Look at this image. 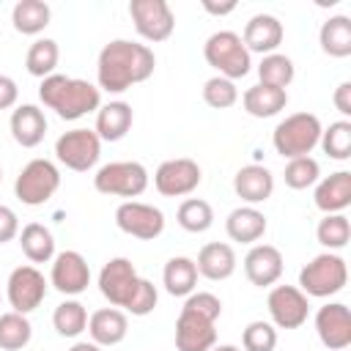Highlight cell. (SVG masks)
Instances as JSON below:
<instances>
[{
  "instance_id": "d6a6232c",
  "label": "cell",
  "mask_w": 351,
  "mask_h": 351,
  "mask_svg": "<svg viewBox=\"0 0 351 351\" xmlns=\"http://www.w3.org/2000/svg\"><path fill=\"white\" fill-rule=\"evenodd\" d=\"M52 326L60 337H80L88 329V310L77 299H66L52 313Z\"/></svg>"
},
{
  "instance_id": "bcb514c9",
  "label": "cell",
  "mask_w": 351,
  "mask_h": 351,
  "mask_svg": "<svg viewBox=\"0 0 351 351\" xmlns=\"http://www.w3.org/2000/svg\"><path fill=\"white\" fill-rule=\"evenodd\" d=\"M332 104L337 107V112L340 115H351V82L346 80V82H340L337 88H335V93H332Z\"/></svg>"
},
{
  "instance_id": "cb8c5ba5",
  "label": "cell",
  "mask_w": 351,
  "mask_h": 351,
  "mask_svg": "<svg viewBox=\"0 0 351 351\" xmlns=\"http://www.w3.org/2000/svg\"><path fill=\"white\" fill-rule=\"evenodd\" d=\"M195 266H197L200 277L219 282V280H228L236 271V252L228 241H211V244L200 247Z\"/></svg>"
},
{
  "instance_id": "5b68a950",
  "label": "cell",
  "mask_w": 351,
  "mask_h": 351,
  "mask_svg": "<svg viewBox=\"0 0 351 351\" xmlns=\"http://www.w3.org/2000/svg\"><path fill=\"white\" fill-rule=\"evenodd\" d=\"M348 282V266L337 252H321L315 255L307 266H302L299 271V291L304 296H315V299H329L335 293H340Z\"/></svg>"
},
{
  "instance_id": "c3c4849f",
  "label": "cell",
  "mask_w": 351,
  "mask_h": 351,
  "mask_svg": "<svg viewBox=\"0 0 351 351\" xmlns=\"http://www.w3.org/2000/svg\"><path fill=\"white\" fill-rule=\"evenodd\" d=\"M69 351H101V346H96L93 340H77Z\"/></svg>"
},
{
  "instance_id": "e575fe53",
  "label": "cell",
  "mask_w": 351,
  "mask_h": 351,
  "mask_svg": "<svg viewBox=\"0 0 351 351\" xmlns=\"http://www.w3.org/2000/svg\"><path fill=\"white\" fill-rule=\"evenodd\" d=\"M176 222L186 233H206L214 225V208L203 197H186L176 211Z\"/></svg>"
},
{
  "instance_id": "d6986e66",
  "label": "cell",
  "mask_w": 351,
  "mask_h": 351,
  "mask_svg": "<svg viewBox=\"0 0 351 351\" xmlns=\"http://www.w3.org/2000/svg\"><path fill=\"white\" fill-rule=\"evenodd\" d=\"M214 346H217L214 324L181 310L176 318V348L178 351H211Z\"/></svg>"
},
{
  "instance_id": "4316f807",
  "label": "cell",
  "mask_w": 351,
  "mask_h": 351,
  "mask_svg": "<svg viewBox=\"0 0 351 351\" xmlns=\"http://www.w3.org/2000/svg\"><path fill=\"white\" fill-rule=\"evenodd\" d=\"M241 104L252 118H274L288 104V90L269 88V85H252L241 93Z\"/></svg>"
},
{
  "instance_id": "ac0fdd59",
  "label": "cell",
  "mask_w": 351,
  "mask_h": 351,
  "mask_svg": "<svg viewBox=\"0 0 351 351\" xmlns=\"http://www.w3.org/2000/svg\"><path fill=\"white\" fill-rule=\"evenodd\" d=\"M241 41L247 47V52H258V55H271L277 52V47L282 44V22L274 14H255L250 16V22L244 25Z\"/></svg>"
},
{
  "instance_id": "ee69618b",
  "label": "cell",
  "mask_w": 351,
  "mask_h": 351,
  "mask_svg": "<svg viewBox=\"0 0 351 351\" xmlns=\"http://www.w3.org/2000/svg\"><path fill=\"white\" fill-rule=\"evenodd\" d=\"M19 236V219L16 211L8 206H0V244H8L11 239Z\"/></svg>"
},
{
  "instance_id": "8d00e7d4",
  "label": "cell",
  "mask_w": 351,
  "mask_h": 351,
  "mask_svg": "<svg viewBox=\"0 0 351 351\" xmlns=\"http://www.w3.org/2000/svg\"><path fill=\"white\" fill-rule=\"evenodd\" d=\"M318 145L324 148V154L329 159H337V162H346L351 156V121H335L329 123L324 132H321V140Z\"/></svg>"
},
{
  "instance_id": "6da1fadb",
  "label": "cell",
  "mask_w": 351,
  "mask_h": 351,
  "mask_svg": "<svg viewBox=\"0 0 351 351\" xmlns=\"http://www.w3.org/2000/svg\"><path fill=\"white\" fill-rule=\"evenodd\" d=\"M156 69V55L148 44H137L129 38H112L101 47L96 60L99 90L123 93L132 85L145 82Z\"/></svg>"
},
{
  "instance_id": "1f68e13d",
  "label": "cell",
  "mask_w": 351,
  "mask_h": 351,
  "mask_svg": "<svg viewBox=\"0 0 351 351\" xmlns=\"http://www.w3.org/2000/svg\"><path fill=\"white\" fill-rule=\"evenodd\" d=\"M60 60V49H58V41L52 38H36L25 55V69L30 77H38V80H47L49 74H55V66Z\"/></svg>"
},
{
  "instance_id": "52a82bcc",
  "label": "cell",
  "mask_w": 351,
  "mask_h": 351,
  "mask_svg": "<svg viewBox=\"0 0 351 351\" xmlns=\"http://www.w3.org/2000/svg\"><path fill=\"white\" fill-rule=\"evenodd\" d=\"M58 189H60V170L49 159H30L14 181V195L25 206H44L52 200Z\"/></svg>"
},
{
  "instance_id": "5bb4252c",
  "label": "cell",
  "mask_w": 351,
  "mask_h": 351,
  "mask_svg": "<svg viewBox=\"0 0 351 351\" xmlns=\"http://www.w3.org/2000/svg\"><path fill=\"white\" fill-rule=\"evenodd\" d=\"M274 329H299L310 315V302L296 285H274L266 299Z\"/></svg>"
},
{
  "instance_id": "9c48e42d",
  "label": "cell",
  "mask_w": 351,
  "mask_h": 351,
  "mask_svg": "<svg viewBox=\"0 0 351 351\" xmlns=\"http://www.w3.org/2000/svg\"><path fill=\"white\" fill-rule=\"evenodd\" d=\"M47 285L49 280L33 266V263H25V266H16L11 274H8V282H5V296H8V304L14 307V313H33L36 307H41V302L47 299Z\"/></svg>"
},
{
  "instance_id": "2e32d148",
  "label": "cell",
  "mask_w": 351,
  "mask_h": 351,
  "mask_svg": "<svg viewBox=\"0 0 351 351\" xmlns=\"http://www.w3.org/2000/svg\"><path fill=\"white\" fill-rule=\"evenodd\" d=\"M315 332L329 351H346L351 346V310L343 302H329L318 307Z\"/></svg>"
},
{
  "instance_id": "603a6c76",
  "label": "cell",
  "mask_w": 351,
  "mask_h": 351,
  "mask_svg": "<svg viewBox=\"0 0 351 351\" xmlns=\"http://www.w3.org/2000/svg\"><path fill=\"white\" fill-rule=\"evenodd\" d=\"M129 332V318L118 307H101L88 315V335L96 346H118Z\"/></svg>"
},
{
  "instance_id": "f1b7e54d",
  "label": "cell",
  "mask_w": 351,
  "mask_h": 351,
  "mask_svg": "<svg viewBox=\"0 0 351 351\" xmlns=\"http://www.w3.org/2000/svg\"><path fill=\"white\" fill-rule=\"evenodd\" d=\"M19 247L30 263H49L55 258V236L41 222H27L19 230Z\"/></svg>"
},
{
  "instance_id": "83f0119b",
  "label": "cell",
  "mask_w": 351,
  "mask_h": 351,
  "mask_svg": "<svg viewBox=\"0 0 351 351\" xmlns=\"http://www.w3.org/2000/svg\"><path fill=\"white\" fill-rule=\"evenodd\" d=\"M197 266L192 258L186 255H176L165 263V271H162V285L170 296H189L195 293V285H197Z\"/></svg>"
},
{
  "instance_id": "74e56055",
  "label": "cell",
  "mask_w": 351,
  "mask_h": 351,
  "mask_svg": "<svg viewBox=\"0 0 351 351\" xmlns=\"http://www.w3.org/2000/svg\"><path fill=\"white\" fill-rule=\"evenodd\" d=\"M315 239L318 244H324L329 252L343 250L351 239V222L346 214H324V219L315 228Z\"/></svg>"
},
{
  "instance_id": "7a4b0ae2",
  "label": "cell",
  "mask_w": 351,
  "mask_h": 351,
  "mask_svg": "<svg viewBox=\"0 0 351 351\" xmlns=\"http://www.w3.org/2000/svg\"><path fill=\"white\" fill-rule=\"evenodd\" d=\"M38 99L47 110H55L60 121H77L101 107L99 85L80 77H66V74H49L47 80H41Z\"/></svg>"
},
{
  "instance_id": "7c38bea8",
  "label": "cell",
  "mask_w": 351,
  "mask_h": 351,
  "mask_svg": "<svg viewBox=\"0 0 351 351\" xmlns=\"http://www.w3.org/2000/svg\"><path fill=\"white\" fill-rule=\"evenodd\" d=\"M200 178H203L200 165L195 159L178 156V159H167L156 167L154 186L165 197H184V195H192L200 186Z\"/></svg>"
},
{
  "instance_id": "681fc988",
  "label": "cell",
  "mask_w": 351,
  "mask_h": 351,
  "mask_svg": "<svg viewBox=\"0 0 351 351\" xmlns=\"http://www.w3.org/2000/svg\"><path fill=\"white\" fill-rule=\"evenodd\" d=\"M0 178H3V170H0Z\"/></svg>"
},
{
  "instance_id": "d4e9b609",
  "label": "cell",
  "mask_w": 351,
  "mask_h": 351,
  "mask_svg": "<svg viewBox=\"0 0 351 351\" xmlns=\"http://www.w3.org/2000/svg\"><path fill=\"white\" fill-rule=\"evenodd\" d=\"M132 121H134L132 104H126V101H107V104H101L96 110V129L93 132L104 143H118L132 129Z\"/></svg>"
},
{
  "instance_id": "f6af8a7d",
  "label": "cell",
  "mask_w": 351,
  "mask_h": 351,
  "mask_svg": "<svg viewBox=\"0 0 351 351\" xmlns=\"http://www.w3.org/2000/svg\"><path fill=\"white\" fill-rule=\"evenodd\" d=\"M19 99V88L8 74H0V110H11Z\"/></svg>"
},
{
  "instance_id": "277c9868",
  "label": "cell",
  "mask_w": 351,
  "mask_h": 351,
  "mask_svg": "<svg viewBox=\"0 0 351 351\" xmlns=\"http://www.w3.org/2000/svg\"><path fill=\"white\" fill-rule=\"evenodd\" d=\"M321 132H324V126H321L318 115H313V112H293V115H285L274 126L271 143H274V151L282 159L310 156V151L321 140Z\"/></svg>"
},
{
  "instance_id": "4dcf8cb0",
  "label": "cell",
  "mask_w": 351,
  "mask_h": 351,
  "mask_svg": "<svg viewBox=\"0 0 351 351\" xmlns=\"http://www.w3.org/2000/svg\"><path fill=\"white\" fill-rule=\"evenodd\" d=\"M52 19V8L44 0H19L11 11L14 30L22 36H38Z\"/></svg>"
},
{
  "instance_id": "f546056e",
  "label": "cell",
  "mask_w": 351,
  "mask_h": 351,
  "mask_svg": "<svg viewBox=\"0 0 351 351\" xmlns=\"http://www.w3.org/2000/svg\"><path fill=\"white\" fill-rule=\"evenodd\" d=\"M318 44L329 58H348L351 55V19L343 14L329 16L318 30Z\"/></svg>"
},
{
  "instance_id": "60d3db41",
  "label": "cell",
  "mask_w": 351,
  "mask_h": 351,
  "mask_svg": "<svg viewBox=\"0 0 351 351\" xmlns=\"http://www.w3.org/2000/svg\"><path fill=\"white\" fill-rule=\"evenodd\" d=\"M244 351H274L277 348V329L271 321H250L241 332Z\"/></svg>"
},
{
  "instance_id": "ba28073f",
  "label": "cell",
  "mask_w": 351,
  "mask_h": 351,
  "mask_svg": "<svg viewBox=\"0 0 351 351\" xmlns=\"http://www.w3.org/2000/svg\"><path fill=\"white\" fill-rule=\"evenodd\" d=\"M55 156L74 173H88L101 156V140L93 129H71L55 140Z\"/></svg>"
},
{
  "instance_id": "e0dca14e",
  "label": "cell",
  "mask_w": 351,
  "mask_h": 351,
  "mask_svg": "<svg viewBox=\"0 0 351 351\" xmlns=\"http://www.w3.org/2000/svg\"><path fill=\"white\" fill-rule=\"evenodd\" d=\"M282 252L274 244H252V250L244 255V274L252 285L269 288L282 277Z\"/></svg>"
},
{
  "instance_id": "836d02e7",
  "label": "cell",
  "mask_w": 351,
  "mask_h": 351,
  "mask_svg": "<svg viewBox=\"0 0 351 351\" xmlns=\"http://www.w3.org/2000/svg\"><path fill=\"white\" fill-rule=\"evenodd\" d=\"M293 60L282 52H271V55H263L261 63H258V80L261 85H269V88H280L285 90L291 82H293Z\"/></svg>"
},
{
  "instance_id": "7402d4cb",
  "label": "cell",
  "mask_w": 351,
  "mask_h": 351,
  "mask_svg": "<svg viewBox=\"0 0 351 351\" xmlns=\"http://www.w3.org/2000/svg\"><path fill=\"white\" fill-rule=\"evenodd\" d=\"M8 126H11V137L22 148H36L44 140V134H47V115L36 104H19L11 112Z\"/></svg>"
},
{
  "instance_id": "484cf974",
  "label": "cell",
  "mask_w": 351,
  "mask_h": 351,
  "mask_svg": "<svg viewBox=\"0 0 351 351\" xmlns=\"http://www.w3.org/2000/svg\"><path fill=\"white\" fill-rule=\"evenodd\" d=\"M225 233L230 241H241V244H255L258 239H263L266 233V217L263 211H258L255 206H239L228 214L225 219Z\"/></svg>"
},
{
  "instance_id": "30bf717a",
  "label": "cell",
  "mask_w": 351,
  "mask_h": 351,
  "mask_svg": "<svg viewBox=\"0 0 351 351\" xmlns=\"http://www.w3.org/2000/svg\"><path fill=\"white\" fill-rule=\"evenodd\" d=\"M129 16H132L134 30L140 33V38H145L151 44L167 41L176 30L173 8L165 0H132L129 3Z\"/></svg>"
},
{
  "instance_id": "d590c367",
  "label": "cell",
  "mask_w": 351,
  "mask_h": 351,
  "mask_svg": "<svg viewBox=\"0 0 351 351\" xmlns=\"http://www.w3.org/2000/svg\"><path fill=\"white\" fill-rule=\"evenodd\" d=\"M30 337H33V326L27 315L14 313V310L0 315V348L3 351H19L30 343Z\"/></svg>"
},
{
  "instance_id": "7bdbcfd3",
  "label": "cell",
  "mask_w": 351,
  "mask_h": 351,
  "mask_svg": "<svg viewBox=\"0 0 351 351\" xmlns=\"http://www.w3.org/2000/svg\"><path fill=\"white\" fill-rule=\"evenodd\" d=\"M156 302H159V293H156V285H154L151 280H145V277H140V282H137V291L132 293V299H129V304H126V313H132V315H137V318H143V315H148V313H154V307H156Z\"/></svg>"
},
{
  "instance_id": "8fae6325",
  "label": "cell",
  "mask_w": 351,
  "mask_h": 351,
  "mask_svg": "<svg viewBox=\"0 0 351 351\" xmlns=\"http://www.w3.org/2000/svg\"><path fill=\"white\" fill-rule=\"evenodd\" d=\"M115 225L132 236V239H140V241H154L162 236L165 230V214L162 208L151 206V203H143V200H123L118 208H115Z\"/></svg>"
},
{
  "instance_id": "44dd1931",
  "label": "cell",
  "mask_w": 351,
  "mask_h": 351,
  "mask_svg": "<svg viewBox=\"0 0 351 351\" xmlns=\"http://www.w3.org/2000/svg\"><path fill=\"white\" fill-rule=\"evenodd\" d=\"M313 200L324 214H343L351 206V173L337 170L326 178H318Z\"/></svg>"
},
{
  "instance_id": "4fadbf2b",
  "label": "cell",
  "mask_w": 351,
  "mask_h": 351,
  "mask_svg": "<svg viewBox=\"0 0 351 351\" xmlns=\"http://www.w3.org/2000/svg\"><path fill=\"white\" fill-rule=\"evenodd\" d=\"M137 282H140V274L129 258H110L99 271V291L118 310L121 307L126 310L132 293L137 291Z\"/></svg>"
},
{
  "instance_id": "7dc6e473",
  "label": "cell",
  "mask_w": 351,
  "mask_h": 351,
  "mask_svg": "<svg viewBox=\"0 0 351 351\" xmlns=\"http://www.w3.org/2000/svg\"><path fill=\"white\" fill-rule=\"evenodd\" d=\"M203 8H206L208 14H214V16H225V14L236 11V3H225V5H217V3H211V0H203Z\"/></svg>"
},
{
  "instance_id": "b9f144b4",
  "label": "cell",
  "mask_w": 351,
  "mask_h": 351,
  "mask_svg": "<svg viewBox=\"0 0 351 351\" xmlns=\"http://www.w3.org/2000/svg\"><path fill=\"white\" fill-rule=\"evenodd\" d=\"M181 310H186V313H192V315H200V318L217 324V318L222 315V302H219V296H214L211 291H197V293H189V296H186V302H184Z\"/></svg>"
},
{
  "instance_id": "f35d334b",
  "label": "cell",
  "mask_w": 351,
  "mask_h": 351,
  "mask_svg": "<svg viewBox=\"0 0 351 351\" xmlns=\"http://www.w3.org/2000/svg\"><path fill=\"white\" fill-rule=\"evenodd\" d=\"M282 178H285V186H291V189H307V186L318 184V178H321V165H318L313 156L288 159Z\"/></svg>"
},
{
  "instance_id": "3957f363",
  "label": "cell",
  "mask_w": 351,
  "mask_h": 351,
  "mask_svg": "<svg viewBox=\"0 0 351 351\" xmlns=\"http://www.w3.org/2000/svg\"><path fill=\"white\" fill-rule=\"evenodd\" d=\"M203 58L211 69H217L219 77L225 80H241L252 69V55L247 52L244 41L233 30H217L206 38L203 44Z\"/></svg>"
},
{
  "instance_id": "9a60e30c",
  "label": "cell",
  "mask_w": 351,
  "mask_h": 351,
  "mask_svg": "<svg viewBox=\"0 0 351 351\" xmlns=\"http://www.w3.org/2000/svg\"><path fill=\"white\" fill-rule=\"evenodd\" d=\"M49 285L63 296H77L90 285V266L77 250H63L52 258Z\"/></svg>"
},
{
  "instance_id": "8992f818",
  "label": "cell",
  "mask_w": 351,
  "mask_h": 351,
  "mask_svg": "<svg viewBox=\"0 0 351 351\" xmlns=\"http://www.w3.org/2000/svg\"><path fill=\"white\" fill-rule=\"evenodd\" d=\"M93 189L110 197H140L148 189V170L140 162H110L93 176Z\"/></svg>"
},
{
  "instance_id": "ab89813d",
  "label": "cell",
  "mask_w": 351,
  "mask_h": 351,
  "mask_svg": "<svg viewBox=\"0 0 351 351\" xmlns=\"http://www.w3.org/2000/svg\"><path fill=\"white\" fill-rule=\"evenodd\" d=\"M203 101L214 110H228L239 101V88L233 80H225L219 74H214L211 80L203 82Z\"/></svg>"
},
{
  "instance_id": "ffe728a7",
  "label": "cell",
  "mask_w": 351,
  "mask_h": 351,
  "mask_svg": "<svg viewBox=\"0 0 351 351\" xmlns=\"http://www.w3.org/2000/svg\"><path fill=\"white\" fill-rule=\"evenodd\" d=\"M233 192L247 203V206H258L266 203L274 192V176L269 167L263 165H244L236 170L233 176Z\"/></svg>"
}]
</instances>
